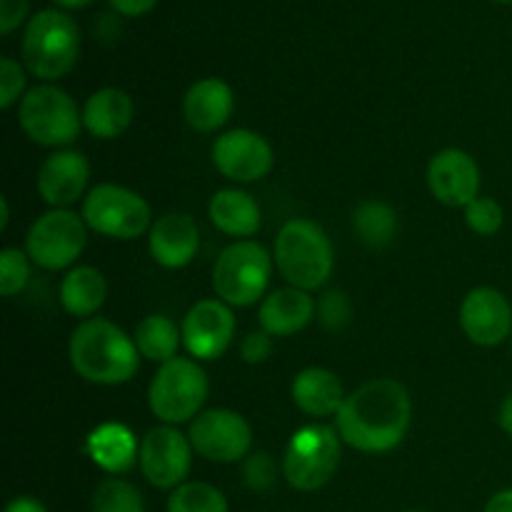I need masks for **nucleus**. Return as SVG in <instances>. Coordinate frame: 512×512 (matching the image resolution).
<instances>
[{
  "mask_svg": "<svg viewBox=\"0 0 512 512\" xmlns=\"http://www.w3.org/2000/svg\"><path fill=\"white\" fill-rule=\"evenodd\" d=\"M168 512H228V500L210 483H183L170 493Z\"/></svg>",
  "mask_w": 512,
  "mask_h": 512,
  "instance_id": "obj_28",
  "label": "nucleus"
},
{
  "mask_svg": "<svg viewBox=\"0 0 512 512\" xmlns=\"http://www.w3.org/2000/svg\"><path fill=\"white\" fill-rule=\"evenodd\" d=\"M275 263L290 288L318 290L333 273V243L318 223L293 218L275 238Z\"/></svg>",
  "mask_w": 512,
  "mask_h": 512,
  "instance_id": "obj_3",
  "label": "nucleus"
},
{
  "mask_svg": "<svg viewBox=\"0 0 512 512\" xmlns=\"http://www.w3.org/2000/svg\"><path fill=\"white\" fill-rule=\"evenodd\" d=\"M180 340H183V330H178V325L165 315H148L135 328V345L140 355L160 365L175 358Z\"/></svg>",
  "mask_w": 512,
  "mask_h": 512,
  "instance_id": "obj_26",
  "label": "nucleus"
},
{
  "mask_svg": "<svg viewBox=\"0 0 512 512\" xmlns=\"http://www.w3.org/2000/svg\"><path fill=\"white\" fill-rule=\"evenodd\" d=\"M408 512H420V510H408Z\"/></svg>",
  "mask_w": 512,
  "mask_h": 512,
  "instance_id": "obj_44",
  "label": "nucleus"
},
{
  "mask_svg": "<svg viewBox=\"0 0 512 512\" xmlns=\"http://www.w3.org/2000/svg\"><path fill=\"white\" fill-rule=\"evenodd\" d=\"M465 220H468L470 230L478 235H495L505 223V213L500 208L498 200L493 198H475L473 203L465 208Z\"/></svg>",
  "mask_w": 512,
  "mask_h": 512,
  "instance_id": "obj_31",
  "label": "nucleus"
},
{
  "mask_svg": "<svg viewBox=\"0 0 512 512\" xmlns=\"http://www.w3.org/2000/svg\"><path fill=\"white\" fill-rule=\"evenodd\" d=\"M460 328L470 343L495 348L512 333V303L495 288H475L460 305Z\"/></svg>",
  "mask_w": 512,
  "mask_h": 512,
  "instance_id": "obj_15",
  "label": "nucleus"
},
{
  "mask_svg": "<svg viewBox=\"0 0 512 512\" xmlns=\"http://www.w3.org/2000/svg\"><path fill=\"white\" fill-rule=\"evenodd\" d=\"M150 255L163 268L178 270L193 263L200 248V230L190 215L170 213L163 215L150 228Z\"/></svg>",
  "mask_w": 512,
  "mask_h": 512,
  "instance_id": "obj_18",
  "label": "nucleus"
},
{
  "mask_svg": "<svg viewBox=\"0 0 512 512\" xmlns=\"http://www.w3.org/2000/svg\"><path fill=\"white\" fill-rule=\"evenodd\" d=\"M150 205L123 185L103 183L88 193L83 203V220L95 233L118 240L140 238L150 225Z\"/></svg>",
  "mask_w": 512,
  "mask_h": 512,
  "instance_id": "obj_9",
  "label": "nucleus"
},
{
  "mask_svg": "<svg viewBox=\"0 0 512 512\" xmlns=\"http://www.w3.org/2000/svg\"><path fill=\"white\" fill-rule=\"evenodd\" d=\"M240 355H243L245 363L250 365L265 363V360L273 355V340H270V335L265 333V330H260V333H250L248 338L243 340V345H240Z\"/></svg>",
  "mask_w": 512,
  "mask_h": 512,
  "instance_id": "obj_35",
  "label": "nucleus"
},
{
  "mask_svg": "<svg viewBox=\"0 0 512 512\" xmlns=\"http://www.w3.org/2000/svg\"><path fill=\"white\" fill-rule=\"evenodd\" d=\"M30 265L28 255L18 248H5L0 253V293L5 298H13L28 285Z\"/></svg>",
  "mask_w": 512,
  "mask_h": 512,
  "instance_id": "obj_30",
  "label": "nucleus"
},
{
  "mask_svg": "<svg viewBox=\"0 0 512 512\" xmlns=\"http://www.w3.org/2000/svg\"><path fill=\"white\" fill-rule=\"evenodd\" d=\"M140 470L145 480L160 490L183 485L193 463V445L173 425L153 428L140 443Z\"/></svg>",
  "mask_w": 512,
  "mask_h": 512,
  "instance_id": "obj_12",
  "label": "nucleus"
},
{
  "mask_svg": "<svg viewBox=\"0 0 512 512\" xmlns=\"http://www.w3.org/2000/svg\"><path fill=\"white\" fill-rule=\"evenodd\" d=\"M90 180V165L83 153L60 150L45 158L38 170V193L53 208H65L83 195Z\"/></svg>",
  "mask_w": 512,
  "mask_h": 512,
  "instance_id": "obj_17",
  "label": "nucleus"
},
{
  "mask_svg": "<svg viewBox=\"0 0 512 512\" xmlns=\"http://www.w3.org/2000/svg\"><path fill=\"white\" fill-rule=\"evenodd\" d=\"M80 55L78 23L58 8L40 10L23 33V63L35 78L58 80L73 70Z\"/></svg>",
  "mask_w": 512,
  "mask_h": 512,
  "instance_id": "obj_4",
  "label": "nucleus"
},
{
  "mask_svg": "<svg viewBox=\"0 0 512 512\" xmlns=\"http://www.w3.org/2000/svg\"><path fill=\"white\" fill-rule=\"evenodd\" d=\"M233 90L225 80L205 78L198 80L193 88L185 93L183 115L188 125L198 133H213L223 128L233 115Z\"/></svg>",
  "mask_w": 512,
  "mask_h": 512,
  "instance_id": "obj_19",
  "label": "nucleus"
},
{
  "mask_svg": "<svg viewBox=\"0 0 512 512\" xmlns=\"http://www.w3.org/2000/svg\"><path fill=\"white\" fill-rule=\"evenodd\" d=\"M70 363L83 380L95 385H120L135 378L140 350L118 325L103 318H90L73 330Z\"/></svg>",
  "mask_w": 512,
  "mask_h": 512,
  "instance_id": "obj_2",
  "label": "nucleus"
},
{
  "mask_svg": "<svg viewBox=\"0 0 512 512\" xmlns=\"http://www.w3.org/2000/svg\"><path fill=\"white\" fill-rule=\"evenodd\" d=\"M275 475H278V468L268 453H255L243 463V480L250 490L263 493V490L273 488Z\"/></svg>",
  "mask_w": 512,
  "mask_h": 512,
  "instance_id": "obj_33",
  "label": "nucleus"
},
{
  "mask_svg": "<svg viewBox=\"0 0 512 512\" xmlns=\"http://www.w3.org/2000/svg\"><path fill=\"white\" fill-rule=\"evenodd\" d=\"M208 375L195 360L173 358L155 373L148 390V403L155 418L168 425L188 423L198 418L208 400Z\"/></svg>",
  "mask_w": 512,
  "mask_h": 512,
  "instance_id": "obj_5",
  "label": "nucleus"
},
{
  "mask_svg": "<svg viewBox=\"0 0 512 512\" xmlns=\"http://www.w3.org/2000/svg\"><path fill=\"white\" fill-rule=\"evenodd\" d=\"M340 465V438L328 425H308L290 438L283 458V475L290 488L313 493L330 483Z\"/></svg>",
  "mask_w": 512,
  "mask_h": 512,
  "instance_id": "obj_7",
  "label": "nucleus"
},
{
  "mask_svg": "<svg viewBox=\"0 0 512 512\" xmlns=\"http://www.w3.org/2000/svg\"><path fill=\"white\" fill-rule=\"evenodd\" d=\"M133 100L125 90L103 88L88 98L83 108V125L100 140H113L133 123Z\"/></svg>",
  "mask_w": 512,
  "mask_h": 512,
  "instance_id": "obj_22",
  "label": "nucleus"
},
{
  "mask_svg": "<svg viewBox=\"0 0 512 512\" xmlns=\"http://www.w3.org/2000/svg\"><path fill=\"white\" fill-rule=\"evenodd\" d=\"M25 15H28V0H0V33H13Z\"/></svg>",
  "mask_w": 512,
  "mask_h": 512,
  "instance_id": "obj_36",
  "label": "nucleus"
},
{
  "mask_svg": "<svg viewBox=\"0 0 512 512\" xmlns=\"http://www.w3.org/2000/svg\"><path fill=\"white\" fill-rule=\"evenodd\" d=\"M0 210H3V218H0V228L5 230V225H8V215H10V210H8V200H0Z\"/></svg>",
  "mask_w": 512,
  "mask_h": 512,
  "instance_id": "obj_42",
  "label": "nucleus"
},
{
  "mask_svg": "<svg viewBox=\"0 0 512 512\" xmlns=\"http://www.w3.org/2000/svg\"><path fill=\"white\" fill-rule=\"evenodd\" d=\"M270 273H273V263H270L268 250L255 240H240V243L228 245L215 260L213 288L223 303L248 308L263 298Z\"/></svg>",
  "mask_w": 512,
  "mask_h": 512,
  "instance_id": "obj_6",
  "label": "nucleus"
},
{
  "mask_svg": "<svg viewBox=\"0 0 512 512\" xmlns=\"http://www.w3.org/2000/svg\"><path fill=\"white\" fill-rule=\"evenodd\" d=\"M213 163L228 180L253 183L273 170V148L263 135L238 128L215 140Z\"/></svg>",
  "mask_w": 512,
  "mask_h": 512,
  "instance_id": "obj_13",
  "label": "nucleus"
},
{
  "mask_svg": "<svg viewBox=\"0 0 512 512\" xmlns=\"http://www.w3.org/2000/svg\"><path fill=\"white\" fill-rule=\"evenodd\" d=\"M93 512H145L143 495L123 478H108L95 488Z\"/></svg>",
  "mask_w": 512,
  "mask_h": 512,
  "instance_id": "obj_29",
  "label": "nucleus"
},
{
  "mask_svg": "<svg viewBox=\"0 0 512 512\" xmlns=\"http://www.w3.org/2000/svg\"><path fill=\"white\" fill-rule=\"evenodd\" d=\"M85 240V220L73 210L55 208L30 225L25 248L28 258L40 268L63 270L80 258Z\"/></svg>",
  "mask_w": 512,
  "mask_h": 512,
  "instance_id": "obj_10",
  "label": "nucleus"
},
{
  "mask_svg": "<svg viewBox=\"0 0 512 512\" xmlns=\"http://www.w3.org/2000/svg\"><path fill=\"white\" fill-rule=\"evenodd\" d=\"M428 185L443 205L468 208L480 198V168L465 150L445 148L430 160Z\"/></svg>",
  "mask_w": 512,
  "mask_h": 512,
  "instance_id": "obj_16",
  "label": "nucleus"
},
{
  "mask_svg": "<svg viewBox=\"0 0 512 512\" xmlns=\"http://www.w3.org/2000/svg\"><path fill=\"white\" fill-rule=\"evenodd\" d=\"M25 88V73L13 58L0 60V108L8 110Z\"/></svg>",
  "mask_w": 512,
  "mask_h": 512,
  "instance_id": "obj_34",
  "label": "nucleus"
},
{
  "mask_svg": "<svg viewBox=\"0 0 512 512\" xmlns=\"http://www.w3.org/2000/svg\"><path fill=\"white\" fill-rule=\"evenodd\" d=\"M190 445L213 463H238L253 445L248 420L235 410H205L190 425Z\"/></svg>",
  "mask_w": 512,
  "mask_h": 512,
  "instance_id": "obj_11",
  "label": "nucleus"
},
{
  "mask_svg": "<svg viewBox=\"0 0 512 512\" xmlns=\"http://www.w3.org/2000/svg\"><path fill=\"white\" fill-rule=\"evenodd\" d=\"M183 345L193 358L215 360L230 348L235 335L233 310L223 300H200L183 320Z\"/></svg>",
  "mask_w": 512,
  "mask_h": 512,
  "instance_id": "obj_14",
  "label": "nucleus"
},
{
  "mask_svg": "<svg viewBox=\"0 0 512 512\" xmlns=\"http://www.w3.org/2000/svg\"><path fill=\"white\" fill-rule=\"evenodd\" d=\"M115 10L120 15H128V18H138V15L150 13V10L158 5V0H110Z\"/></svg>",
  "mask_w": 512,
  "mask_h": 512,
  "instance_id": "obj_37",
  "label": "nucleus"
},
{
  "mask_svg": "<svg viewBox=\"0 0 512 512\" xmlns=\"http://www.w3.org/2000/svg\"><path fill=\"white\" fill-rule=\"evenodd\" d=\"M500 425H503L505 433L512 438V390L505 395L503 405H500Z\"/></svg>",
  "mask_w": 512,
  "mask_h": 512,
  "instance_id": "obj_40",
  "label": "nucleus"
},
{
  "mask_svg": "<svg viewBox=\"0 0 512 512\" xmlns=\"http://www.w3.org/2000/svg\"><path fill=\"white\" fill-rule=\"evenodd\" d=\"M5 512H48L35 498H15Z\"/></svg>",
  "mask_w": 512,
  "mask_h": 512,
  "instance_id": "obj_39",
  "label": "nucleus"
},
{
  "mask_svg": "<svg viewBox=\"0 0 512 512\" xmlns=\"http://www.w3.org/2000/svg\"><path fill=\"white\" fill-rule=\"evenodd\" d=\"M495 3H512V0H495Z\"/></svg>",
  "mask_w": 512,
  "mask_h": 512,
  "instance_id": "obj_43",
  "label": "nucleus"
},
{
  "mask_svg": "<svg viewBox=\"0 0 512 512\" xmlns=\"http://www.w3.org/2000/svg\"><path fill=\"white\" fill-rule=\"evenodd\" d=\"M108 295L105 275L93 265L73 268L60 283V303L75 318H90L98 313Z\"/></svg>",
  "mask_w": 512,
  "mask_h": 512,
  "instance_id": "obj_24",
  "label": "nucleus"
},
{
  "mask_svg": "<svg viewBox=\"0 0 512 512\" xmlns=\"http://www.w3.org/2000/svg\"><path fill=\"white\" fill-rule=\"evenodd\" d=\"M293 403L313 418L338 415L345 403L343 383L325 368H305L293 380Z\"/></svg>",
  "mask_w": 512,
  "mask_h": 512,
  "instance_id": "obj_21",
  "label": "nucleus"
},
{
  "mask_svg": "<svg viewBox=\"0 0 512 512\" xmlns=\"http://www.w3.org/2000/svg\"><path fill=\"white\" fill-rule=\"evenodd\" d=\"M20 128L33 143L60 148L78 138L80 110L58 85H35L20 100Z\"/></svg>",
  "mask_w": 512,
  "mask_h": 512,
  "instance_id": "obj_8",
  "label": "nucleus"
},
{
  "mask_svg": "<svg viewBox=\"0 0 512 512\" xmlns=\"http://www.w3.org/2000/svg\"><path fill=\"white\" fill-rule=\"evenodd\" d=\"M353 228L358 238L370 248H385L393 243L395 233H398V215L388 203L380 200H365L355 208Z\"/></svg>",
  "mask_w": 512,
  "mask_h": 512,
  "instance_id": "obj_27",
  "label": "nucleus"
},
{
  "mask_svg": "<svg viewBox=\"0 0 512 512\" xmlns=\"http://www.w3.org/2000/svg\"><path fill=\"white\" fill-rule=\"evenodd\" d=\"M318 313V305L305 290L300 288H283L270 293L260 305V325L268 335L278 338H290L308 328L310 320Z\"/></svg>",
  "mask_w": 512,
  "mask_h": 512,
  "instance_id": "obj_20",
  "label": "nucleus"
},
{
  "mask_svg": "<svg viewBox=\"0 0 512 512\" xmlns=\"http://www.w3.org/2000/svg\"><path fill=\"white\" fill-rule=\"evenodd\" d=\"M58 8H70V10H78V8H85V5H90L93 0H53Z\"/></svg>",
  "mask_w": 512,
  "mask_h": 512,
  "instance_id": "obj_41",
  "label": "nucleus"
},
{
  "mask_svg": "<svg viewBox=\"0 0 512 512\" xmlns=\"http://www.w3.org/2000/svg\"><path fill=\"white\" fill-rule=\"evenodd\" d=\"M485 512H512V490H500L485 505Z\"/></svg>",
  "mask_w": 512,
  "mask_h": 512,
  "instance_id": "obj_38",
  "label": "nucleus"
},
{
  "mask_svg": "<svg viewBox=\"0 0 512 512\" xmlns=\"http://www.w3.org/2000/svg\"><path fill=\"white\" fill-rule=\"evenodd\" d=\"M208 213L215 228L233 238H250L260 230V208L245 190H218L210 198Z\"/></svg>",
  "mask_w": 512,
  "mask_h": 512,
  "instance_id": "obj_23",
  "label": "nucleus"
},
{
  "mask_svg": "<svg viewBox=\"0 0 512 512\" xmlns=\"http://www.w3.org/2000/svg\"><path fill=\"white\" fill-rule=\"evenodd\" d=\"M350 315H353V308H350L348 295L340 293V290H325L320 295L318 303V318L320 323L328 330H340L350 323Z\"/></svg>",
  "mask_w": 512,
  "mask_h": 512,
  "instance_id": "obj_32",
  "label": "nucleus"
},
{
  "mask_svg": "<svg viewBox=\"0 0 512 512\" xmlns=\"http://www.w3.org/2000/svg\"><path fill=\"white\" fill-rule=\"evenodd\" d=\"M88 453L108 473H125L140 458L138 443L123 425H103L95 430L88 440Z\"/></svg>",
  "mask_w": 512,
  "mask_h": 512,
  "instance_id": "obj_25",
  "label": "nucleus"
},
{
  "mask_svg": "<svg viewBox=\"0 0 512 512\" xmlns=\"http://www.w3.org/2000/svg\"><path fill=\"white\" fill-rule=\"evenodd\" d=\"M410 395L398 380H370L345 398L335 415L343 443L360 453H388L403 443L410 428Z\"/></svg>",
  "mask_w": 512,
  "mask_h": 512,
  "instance_id": "obj_1",
  "label": "nucleus"
}]
</instances>
